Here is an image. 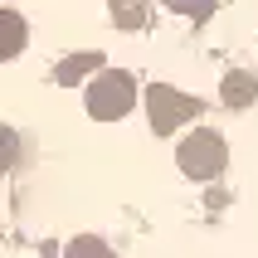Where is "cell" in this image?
Here are the masks:
<instances>
[{
    "label": "cell",
    "instance_id": "6da1fadb",
    "mask_svg": "<svg viewBox=\"0 0 258 258\" xmlns=\"http://www.w3.org/2000/svg\"><path fill=\"white\" fill-rule=\"evenodd\" d=\"M83 107L88 117H98V122H117V117H127L137 107V78L127 69H102L83 93Z\"/></svg>",
    "mask_w": 258,
    "mask_h": 258
},
{
    "label": "cell",
    "instance_id": "7a4b0ae2",
    "mask_svg": "<svg viewBox=\"0 0 258 258\" xmlns=\"http://www.w3.org/2000/svg\"><path fill=\"white\" fill-rule=\"evenodd\" d=\"M175 161H180V171H185L190 180H215V175L224 171V161H229V146H224L219 132L200 127V132H190L185 142H180Z\"/></svg>",
    "mask_w": 258,
    "mask_h": 258
},
{
    "label": "cell",
    "instance_id": "3957f363",
    "mask_svg": "<svg viewBox=\"0 0 258 258\" xmlns=\"http://www.w3.org/2000/svg\"><path fill=\"white\" fill-rule=\"evenodd\" d=\"M146 117H151V132L156 137H171L180 122L200 117V102L185 98V93H175L171 83H151L146 88Z\"/></svg>",
    "mask_w": 258,
    "mask_h": 258
},
{
    "label": "cell",
    "instance_id": "277c9868",
    "mask_svg": "<svg viewBox=\"0 0 258 258\" xmlns=\"http://www.w3.org/2000/svg\"><path fill=\"white\" fill-rule=\"evenodd\" d=\"M25 20H20V15L15 10H5V5H0V63H5V58H15L20 54V49H25Z\"/></svg>",
    "mask_w": 258,
    "mask_h": 258
},
{
    "label": "cell",
    "instance_id": "5b68a950",
    "mask_svg": "<svg viewBox=\"0 0 258 258\" xmlns=\"http://www.w3.org/2000/svg\"><path fill=\"white\" fill-rule=\"evenodd\" d=\"M253 93H258L253 73H229V78L219 83V98H224V107H248V102H253Z\"/></svg>",
    "mask_w": 258,
    "mask_h": 258
},
{
    "label": "cell",
    "instance_id": "8992f818",
    "mask_svg": "<svg viewBox=\"0 0 258 258\" xmlns=\"http://www.w3.org/2000/svg\"><path fill=\"white\" fill-rule=\"evenodd\" d=\"M88 73H102V54H93V49H88V54L63 58L54 78H58V83H78V78H88Z\"/></svg>",
    "mask_w": 258,
    "mask_h": 258
},
{
    "label": "cell",
    "instance_id": "52a82bcc",
    "mask_svg": "<svg viewBox=\"0 0 258 258\" xmlns=\"http://www.w3.org/2000/svg\"><path fill=\"white\" fill-rule=\"evenodd\" d=\"M117 15V25L122 29H142L146 25V10H151V0H107Z\"/></svg>",
    "mask_w": 258,
    "mask_h": 258
},
{
    "label": "cell",
    "instance_id": "ba28073f",
    "mask_svg": "<svg viewBox=\"0 0 258 258\" xmlns=\"http://www.w3.org/2000/svg\"><path fill=\"white\" fill-rule=\"evenodd\" d=\"M69 258H117V253H112L107 244H102V239L83 234V239H73V244H69Z\"/></svg>",
    "mask_w": 258,
    "mask_h": 258
},
{
    "label": "cell",
    "instance_id": "9c48e42d",
    "mask_svg": "<svg viewBox=\"0 0 258 258\" xmlns=\"http://www.w3.org/2000/svg\"><path fill=\"white\" fill-rule=\"evenodd\" d=\"M175 15H190V20H210L215 15V0H166Z\"/></svg>",
    "mask_w": 258,
    "mask_h": 258
},
{
    "label": "cell",
    "instance_id": "30bf717a",
    "mask_svg": "<svg viewBox=\"0 0 258 258\" xmlns=\"http://www.w3.org/2000/svg\"><path fill=\"white\" fill-rule=\"evenodd\" d=\"M15 156H20V137H15L10 127H0V175L15 166Z\"/></svg>",
    "mask_w": 258,
    "mask_h": 258
}]
</instances>
